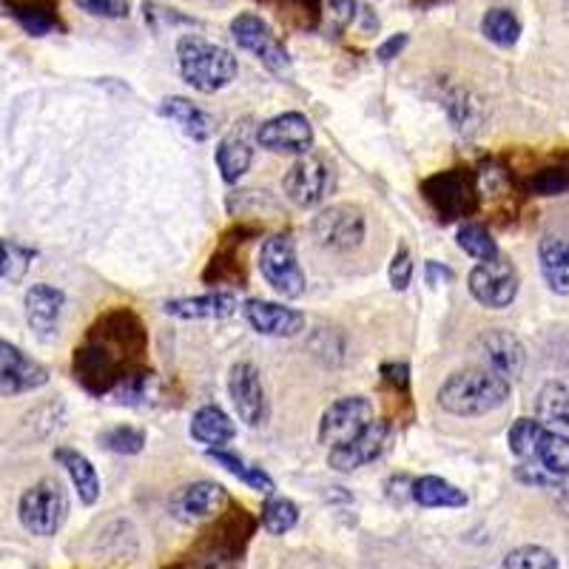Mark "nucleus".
<instances>
[{"mask_svg":"<svg viewBox=\"0 0 569 569\" xmlns=\"http://www.w3.org/2000/svg\"><path fill=\"white\" fill-rule=\"evenodd\" d=\"M299 521V507L293 504L291 498L270 496L263 507V526L270 535H284L288 530H293Z\"/></svg>","mask_w":569,"mask_h":569,"instance_id":"f704fd0d","label":"nucleus"},{"mask_svg":"<svg viewBox=\"0 0 569 569\" xmlns=\"http://www.w3.org/2000/svg\"><path fill=\"white\" fill-rule=\"evenodd\" d=\"M231 37L242 51L254 55L270 71L291 69V55L284 49V43L274 35V28L254 12H242L231 21Z\"/></svg>","mask_w":569,"mask_h":569,"instance_id":"1a4fd4ad","label":"nucleus"},{"mask_svg":"<svg viewBox=\"0 0 569 569\" xmlns=\"http://www.w3.org/2000/svg\"><path fill=\"white\" fill-rule=\"evenodd\" d=\"M208 458L220 464L222 469H228V473H231L234 478H240L242 484H248L251 490L265 492V496H270V492L277 490L274 478H270L263 467H254V464H248L245 458H240L236 453H231V450L211 448L208 450Z\"/></svg>","mask_w":569,"mask_h":569,"instance_id":"cd10ccee","label":"nucleus"},{"mask_svg":"<svg viewBox=\"0 0 569 569\" xmlns=\"http://www.w3.org/2000/svg\"><path fill=\"white\" fill-rule=\"evenodd\" d=\"M213 160H217L220 177L228 185H234L245 177V171L254 163V149H251V142L245 137H225L217 154H213Z\"/></svg>","mask_w":569,"mask_h":569,"instance_id":"c85d7f7f","label":"nucleus"},{"mask_svg":"<svg viewBox=\"0 0 569 569\" xmlns=\"http://www.w3.org/2000/svg\"><path fill=\"white\" fill-rule=\"evenodd\" d=\"M535 413L541 425L569 427V382H547L535 398Z\"/></svg>","mask_w":569,"mask_h":569,"instance_id":"c756f323","label":"nucleus"},{"mask_svg":"<svg viewBox=\"0 0 569 569\" xmlns=\"http://www.w3.org/2000/svg\"><path fill=\"white\" fill-rule=\"evenodd\" d=\"M467 284L478 305L490 307V311H504L512 305V299L519 297V274L504 256H496L490 263H478L469 270Z\"/></svg>","mask_w":569,"mask_h":569,"instance_id":"9d476101","label":"nucleus"},{"mask_svg":"<svg viewBox=\"0 0 569 569\" xmlns=\"http://www.w3.org/2000/svg\"><path fill=\"white\" fill-rule=\"evenodd\" d=\"M504 569H561V567H558V558H555L547 547L526 544V547L512 549V553L507 555Z\"/></svg>","mask_w":569,"mask_h":569,"instance_id":"58836bf2","label":"nucleus"},{"mask_svg":"<svg viewBox=\"0 0 569 569\" xmlns=\"http://www.w3.org/2000/svg\"><path fill=\"white\" fill-rule=\"evenodd\" d=\"M177 66L183 80L202 94H217L234 83L236 57L217 43L199 35H183L177 40Z\"/></svg>","mask_w":569,"mask_h":569,"instance_id":"7ed1b4c3","label":"nucleus"},{"mask_svg":"<svg viewBox=\"0 0 569 569\" xmlns=\"http://www.w3.org/2000/svg\"><path fill=\"white\" fill-rule=\"evenodd\" d=\"M74 7L83 9L92 18H106V21H123L131 14L128 0H74Z\"/></svg>","mask_w":569,"mask_h":569,"instance_id":"a19ab883","label":"nucleus"},{"mask_svg":"<svg viewBox=\"0 0 569 569\" xmlns=\"http://www.w3.org/2000/svg\"><path fill=\"white\" fill-rule=\"evenodd\" d=\"M256 142L274 154L302 156L313 149V126L305 114L284 112L256 128Z\"/></svg>","mask_w":569,"mask_h":569,"instance_id":"f8f14e48","label":"nucleus"},{"mask_svg":"<svg viewBox=\"0 0 569 569\" xmlns=\"http://www.w3.org/2000/svg\"><path fill=\"white\" fill-rule=\"evenodd\" d=\"M544 427H547V425H541L538 419H519V421H515V425L510 427V436H507L512 455H519L521 462H530V458H533L535 441H538V436H541V430H544Z\"/></svg>","mask_w":569,"mask_h":569,"instance_id":"4c0bfd02","label":"nucleus"},{"mask_svg":"<svg viewBox=\"0 0 569 569\" xmlns=\"http://www.w3.org/2000/svg\"><path fill=\"white\" fill-rule=\"evenodd\" d=\"M313 240L320 242L322 248L334 251V254H345V251L359 248L368 234V222H364L362 208L350 206V202H339L325 211H320L311 220Z\"/></svg>","mask_w":569,"mask_h":569,"instance_id":"6e6552de","label":"nucleus"},{"mask_svg":"<svg viewBox=\"0 0 569 569\" xmlns=\"http://www.w3.org/2000/svg\"><path fill=\"white\" fill-rule=\"evenodd\" d=\"M391 439V425L384 419H373L362 433L353 436L345 444H336L327 453V464L336 469V473H353V469L364 467V464L376 462L379 455L384 453V444Z\"/></svg>","mask_w":569,"mask_h":569,"instance_id":"4468645a","label":"nucleus"},{"mask_svg":"<svg viewBox=\"0 0 569 569\" xmlns=\"http://www.w3.org/2000/svg\"><path fill=\"white\" fill-rule=\"evenodd\" d=\"M510 398V382L490 368H464L441 382L436 405L458 419H476L498 410Z\"/></svg>","mask_w":569,"mask_h":569,"instance_id":"f03ea898","label":"nucleus"},{"mask_svg":"<svg viewBox=\"0 0 569 569\" xmlns=\"http://www.w3.org/2000/svg\"><path fill=\"white\" fill-rule=\"evenodd\" d=\"M46 382L49 370L21 348H14L12 341L0 339V396H21L37 391Z\"/></svg>","mask_w":569,"mask_h":569,"instance_id":"2eb2a0df","label":"nucleus"},{"mask_svg":"<svg viewBox=\"0 0 569 569\" xmlns=\"http://www.w3.org/2000/svg\"><path fill=\"white\" fill-rule=\"evenodd\" d=\"M97 441L100 448L112 450V453L137 455L142 453V448H146V433H142L140 427L117 425V427H108L106 433H100Z\"/></svg>","mask_w":569,"mask_h":569,"instance_id":"c9c22d12","label":"nucleus"},{"mask_svg":"<svg viewBox=\"0 0 569 569\" xmlns=\"http://www.w3.org/2000/svg\"><path fill=\"white\" fill-rule=\"evenodd\" d=\"M268 3L277 9V14L288 26L305 28V32L320 26L322 12H325L322 0H268Z\"/></svg>","mask_w":569,"mask_h":569,"instance_id":"473e14b6","label":"nucleus"},{"mask_svg":"<svg viewBox=\"0 0 569 569\" xmlns=\"http://www.w3.org/2000/svg\"><path fill=\"white\" fill-rule=\"evenodd\" d=\"M0 7L32 37H46L63 28L55 0H0Z\"/></svg>","mask_w":569,"mask_h":569,"instance_id":"aec40b11","label":"nucleus"},{"mask_svg":"<svg viewBox=\"0 0 569 569\" xmlns=\"http://www.w3.org/2000/svg\"><path fill=\"white\" fill-rule=\"evenodd\" d=\"M478 353L484 359V368L496 370L498 376H504L507 382L519 379L526 362L524 345L507 330H487L478 339Z\"/></svg>","mask_w":569,"mask_h":569,"instance_id":"a211bd4d","label":"nucleus"},{"mask_svg":"<svg viewBox=\"0 0 569 569\" xmlns=\"http://www.w3.org/2000/svg\"><path fill=\"white\" fill-rule=\"evenodd\" d=\"M228 504V492L217 481H194L179 487L171 496V512L185 524H199V521L220 515L222 507Z\"/></svg>","mask_w":569,"mask_h":569,"instance_id":"dca6fc26","label":"nucleus"},{"mask_svg":"<svg viewBox=\"0 0 569 569\" xmlns=\"http://www.w3.org/2000/svg\"><path fill=\"white\" fill-rule=\"evenodd\" d=\"M538 265L541 277L547 288L558 297L569 293V242L558 236H544L538 245Z\"/></svg>","mask_w":569,"mask_h":569,"instance_id":"4be33fe9","label":"nucleus"},{"mask_svg":"<svg viewBox=\"0 0 569 569\" xmlns=\"http://www.w3.org/2000/svg\"><path fill=\"white\" fill-rule=\"evenodd\" d=\"M407 40H410V37H407L405 32H398V35H391L384 43H379V49H376L379 63H393V60L405 51Z\"/></svg>","mask_w":569,"mask_h":569,"instance_id":"c03bdc74","label":"nucleus"},{"mask_svg":"<svg viewBox=\"0 0 569 569\" xmlns=\"http://www.w3.org/2000/svg\"><path fill=\"white\" fill-rule=\"evenodd\" d=\"M425 277L430 284H441V282H450V279H453V270L444 268V265H439V263H427Z\"/></svg>","mask_w":569,"mask_h":569,"instance_id":"a18cd8bd","label":"nucleus"},{"mask_svg":"<svg viewBox=\"0 0 569 569\" xmlns=\"http://www.w3.org/2000/svg\"><path fill=\"white\" fill-rule=\"evenodd\" d=\"M234 436H236V425L231 421V416H228L222 407L206 405L194 413L191 439L199 441V444H206L208 450L225 448L228 441H234Z\"/></svg>","mask_w":569,"mask_h":569,"instance_id":"b1692460","label":"nucleus"},{"mask_svg":"<svg viewBox=\"0 0 569 569\" xmlns=\"http://www.w3.org/2000/svg\"><path fill=\"white\" fill-rule=\"evenodd\" d=\"M526 191L535 197H558V194L569 191V169L564 165H553V169L535 171L533 177L526 179Z\"/></svg>","mask_w":569,"mask_h":569,"instance_id":"e433bc0d","label":"nucleus"},{"mask_svg":"<svg viewBox=\"0 0 569 569\" xmlns=\"http://www.w3.org/2000/svg\"><path fill=\"white\" fill-rule=\"evenodd\" d=\"M240 307L234 293L213 291L202 297H183L165 302V313L177 320H228Z\"/></svg>","mask_w":569,"mask_h":569,"instance_id":"412c9836","label":"nucleus"},{"mask_svg":"<svg viewBox=\"0 0 569 569\" xmlns=\"http://www.w3.org/2000/svg\"><path fill=\"white\" fill-rule=\"evenodd\" d=\"M248 274H245V263H240L236 256V242H225L217 254L211 256L202 282L206 284H245Z\"/></svg>","mask_w":569,"mask_h":569,"instance_id":"2f4dec72","label":"nucleus"},{"mask_svg":"<svg viewBox=\"0 0 569 569\" xmlns=\"http://www.w3.org/2000/svg\"><path fill=\"white\" fill-rule=\"evenodd\" d=\"M7 268H9V248L0 242V277L7 274Z\"/></svg>","mask_w":569,"mask_h":569,"instance_id":"49530a36","label":"nucleus"},{"mask_svg":"<svg viewBox=\"0 0 569 569\" xmlns=\"http://www.w3.org/2000/svg\"><path fill=\"white\" fill-rule=\"evenodd\" d=\"M26 322L37 336L49 339L57 330L60 313H63L66 297L63 291H57L51 284H32L26 291Z\"/></svg>","mask_w":569,"mask_h":569,"instance_id":"6ab92c4d","label":"nucleus"},{"mask_svg":"<svg viewBox=\"0 0 569 569\" xmlns=\"http://www.w3.org/2000/svg\"><path fill=\"white\" fill-rule=\"evenodd\" d=\"M282 188L293 206L316 208L325 202L336 188V169L327 156L302 154L297 163L288 169L282 179Z\"/></svg>","mask_w":569,"mask_h":569,"instance_id":"0eeeda50","label":"nucleus"},{"mask_svg":"<svg viewBox=\"0 0 569 569\" xmlns=\"http://www.w3.org/2000/svg\"><path fill=\"white\" fill-rule=\"evenodd\" d=\"M259 274L265 282L284 299H297L305 293V274L299 265L297 245L288 234H274L259 248Z\"/></svg>","mask_w":569,"mask_h":569,"instance_id":"423d86ee","label":"nucleus"},{"mask_svg":"<svg viewBox=\"0 0 569 569\" xmlns=\"http://www.w3.org/2000/svg\"><path fill=\"white\" fill-rule=\"evenodd\" d=\"M197 3H211V7H220V3H228V0H197Z\"/></svg>","mask_w":569,"mask_h":569,"instance_id":"de8ad7c7","label":"nucleus"},{"mask_svg":"<svg viewBox=\"0 0 569 569\" xmlns=\"http://www.w3.org/2000/svg\"><path fill=\"white\" fill-rule=\"evenodd\" d=\"M379 373H382L384 382L391 384L396 393H407V387H410V368H407V364L387 362V364H382Z\"/></svg>","mask_w":569,"mask_h":569,"instance_id":"37998d69","label":"nucleus"},{"mask_svg":"<svg viewBox=\"0 0 569 569\" xmlns=\"http://www.w3.org/2000/svg\"><path fill=\"white\" fill-rule=\"evenodd\" d=\"M387 277H391V288L393 291H407L413 282V254L407 245H398L396 254H393V263L391 270H387Z\"/></svg>","mask_w":569,"mask_h":569,"instance_id":"79ce46f5","label":"nucleus"},{"mask_svg":"<svg viewBox=\"0 0 569 569\" xmlns=\"http://www.w3.org/2000/svg\"><path fill=\"white\" fill-rule=\"evenodd\" d=\"M160 114H163L165 120H171L174 126H179L185 135L191 137L197 142H206L208 137L213 135V120L211 114L202 112L197 103L185 97H165L160 103Z\"/></svg>","mask_w":569,"mask_h":569,"instance_id":"5701e85b","label":"nucleus"},{"mask_svg":"<svg viewBox=\"0 0 569 569\" xmlns=\"http://www.w3.org/2000/svg\"><path fill=\"white\" fill-rule=\"evenodd\" d=\"M149 350V334L135 311L114 307L103 313L85 341L74 350L71 370L80 387L92 396H112V391L131 370L142 368V353Z\"/></svg>","mask_w":569,"mask_h":569,"instance_id":"f257e3e1","label":"nucleus"},{"mask_svg":"<svg viewBox=\"0 0 569 569\" xmlns=\"http://www.w3.org/2000/svg\"><path fill=\"white\" fill-rule=\"evenodd\" d=\"M455 242H458V248H462L464 254L478 259V263H490V259L501 256L490 231L484 225H478V222H464V225L458 228V234H455Z\"/></svg>","mask_w":569,"mask_h":569,"instance_id":"72a5a7b5","label":"nucleus"},{"mask_svg":"<svg viewBox=\"0 0 569 569\" xmlns=\"http://www.w3.org/2000/svg\"><path fill=\"white\" fill-rule=\"evenodd\" d=\"M421 197L439 213V220H464V217H469L478 208L476 177L467 169L439 171V174L421 183Z\"/></svg>","mask_w":569,"mask_h":569,"instance_id":"20e7f679","label":"nucleus"},{"mask_svg":"<svg viewBox=\"0 0 569 569\" xmlns=\"http://www.w3.org/2000/svg\"><path fill=\"white\" fill-rule=\"evenodd\" d=\"M530 462L535 467H541L544 473H549L553 478H567L569 476V436L555 433L549 427H544L535 441L533 458Z\"/></svg>","mask_w":569,"mask_h":569,"instance_id":"a878e982","label":"nucleus"},{"mask_svg":"<svg viewBox=\"0 0 569 569\" xmlns=\"http://www.w3.org/2000/svg\"><path fill=\"white\" fill-rule=\"evenodd\" d=\"M55 462L60 464V467H66L71 484H74V490H78L80 501H83L85 507H92L100 498V478L94 464L89 462L83 453H78V450L71 448H57Z\"/></svg>","mask_w":569,"mask_h":569,"instance_id":"393cba45","label":"nucleus"},{"mask_svg":"<svg viewBox=\"0 0 569 569\" xmlns=\"http://www.w3.org/2000/svg\"><path fill=\"white\" fill-rule=\"evenodd\" d=\"M18 515L32 535H40V538L55 535L69 515V496H66L63 484L51 481V478L32 484L21 496Z\"/></svg>","mask_w":569,"mask_h":569,"instance_id":"39448f33","label":"nucleus"},{"mask_svg":"<svg viewBox=\"0 0 569 569\" xmlns=\"http://www.w3.org/2000/svg\"><path fill=\"white\" fill-rule=\"evenodd\" d=\"M481 35L501 49H512L521 37V21L504 7H492L481 18Z\"/></svg>","mask_w":569,"mask_h":569,"instance_id":"7c9ffc66","label":"nucleus"},{"mask_svg":"<svg viewBox=\"0 0 569 569\" xmlns=\"http://www.w3.org/2000/svg\"><path fill=\"white\" fill-rule=\"evenodd\" d=\"M410 498L419 507H427V510H436V507H448V510H455V507H464L469 501L467 492L462 487L450 484L448 478L439 476H425L413 481V492Z\"/></svg>","mask_w":569,"mask_h":569,"instance_id":"bb28decb","label":"nucleus"},{"mask_svg":"<svg viewBox=\"0 0 569 569\" xmlns=\"http://www.w3.org/2000/svg\"><path fill=\"white\" fill-rule=\"evenodd\" d=\"M322 7L330 12L334 28H348L359 23V18H370V9H364L359 0H322Z\"/></svg>","mask_w":569,"mask_h":569,"instance_id":"ea45409f","label":"nucleus"},{"mask_svg":"<svg viewBox=\"0 0 569 569\" xmlns=\"http://www.w3.org/2000/svg\"><path fill=\"white\" fill-rule=\"evenodd\" d=\"M242 313L256 334L274 336V339H291L299 330H305V313L297 307L265 302V299H248L242 305Z\"/></svg>","mask_w":569,"mask_h":569,"instance_id":"f3484780","label":"nucleus"},{"mask_svg":"<svg viewBox=\"0 0 569 569\" xmlns=\"http://www.w3.org/2000/svg\"><path fill=\"white\" fill-rule=\"evenodd\" d=\"M373 421V405L364 396H341L322 413L320 444L336 448L359 436Z\"/></svg>","mask_w":569,"mask_h":569,"instance_id":"9b49d317","label":"nucleus"},{"mask_svg":"<svg viewBox=\"0 0 569 569\" xmlns=\"http://www.w3.org/2000/svg\"><path fill=\"white\" fill-rule=\"evenodd\" d=\"M228 393L236 416L245 427H263L268 421V398L263 391V376L254 362H236L228 376Z\"/></svg>","mask_w":569,"mask_h":569,"instance_id":"ddd939ff","label":"nucleus"}]
</instances>
